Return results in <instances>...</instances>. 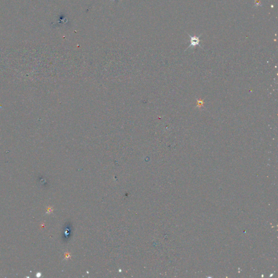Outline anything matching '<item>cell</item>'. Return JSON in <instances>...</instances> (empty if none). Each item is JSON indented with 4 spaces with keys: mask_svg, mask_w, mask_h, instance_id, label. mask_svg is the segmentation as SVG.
<instances>
[{
    "mask_svg": "<svg viewBox=\"0 0 278 278\" xmlns=\"http://www.w3.org/2000/svg\"><path fill=\"white\" fill-rule=\"evenodd\" d=\"M189 37L191 38V40H190L191 44H190V46H189V47H190L191 46H196V45H199V42H200L199 38H200V36L191 37L190 35H189Z\"/></svg>",
    "mask_w": 278,
    "mask_h": 278,
    "instance_id": "cell-1",
    "label": "cell"
}]
</instances>
